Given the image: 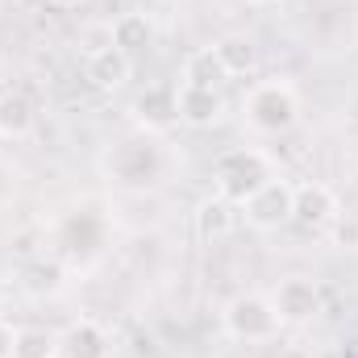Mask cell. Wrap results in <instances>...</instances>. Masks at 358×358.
Segmentation results:
<instances>
[{
	"mask_svg": "<svg viewBox=\"0 0 358 358\" xmlns=\"http://www.w3.org/2000/svg\"><path fill=\"white\" fill-rule=\"evenodd\" d=\"M275 179V167H271V159L263 150H250V146H242V150H225L221 159H217V167H213V192L221 196V200H229V204H246L263 183Z\"/></svg>",
	"mask_w": 358,
	"mask_h": 358,
	"instance_id": "cell-1",
	"label": "cell"
},
{
	"mask_svg": "<svg viewBox=\"0 0 358 358\" xmlns=\"http://www.w3.org/2000/svg\"><path fill=\"white\" fill-rule=\"evenodd\" d=\"M242 108H246V125L255 134H267V138H279V134L296 129V121H300V96L287 80L255 84L250 96L242 100Z\"/></svg>",
	"mask_w": 358,
	"mask_h": 358,
	"instance_id": "cell-2",
	"label": "cell"
},
{
	"mask_svg": "<svg viewBox=\"0 0 358 358\" xmlns=\"http://www.w3.org/2000/svg\"><path fill=\"white\" fill-rule=\"evenodd\" d=\"M283 329L271 296H259V292H246V296H234L225 304V334L234 342H246V346H259V342H275Z\"/></svg>",
	"mask_w": 358,
	"mask_h": 358,
	"instance_id": "cell-3",
	"label": "cell"
},
{
	"mask_svg": "<svg viewBox=\"0 0 358 358\" xmlns=\"http://www.w3.org/2000/svg\"><path fill=\"white\" fill-rule=\"evenodd\" d=\"M163 150L150 142V138H129V142H121L117 150H113V159H108V171L117 183H125V187H155L159 179H163Z\"/></svg>",
	"mask_w": 358,
	"mask_h": 358,
	"instance_id": "cell-4",
	"label": "cell"
},
{
	"mask_svg": "<svg viewBox=\"0 0 358 358\" xmlns=\"http://www.w3.org/2000/svg\"><path fill=\"white\" fill-rule=\"evenodd\" d=\"M271 304H275V313H279L283 325H308V321L321 317L325 296H321V283H317V279H308V275H287V279H279V287L271 292Z\"/></svg>",
	"mask_w": 358,
	"mask_h": 358,
	"instance_id": "cell-5",
	"label": "cell"
},
{
	"mask_svg": "<svg viewBox=\"0 0 358 358\" xmlns=\"http://www.w3.org/2000/svg\"><path fill=\"white\" fill-rule=\"evenodd\" d=\"M292 204H296V187L287 183V179H271L263 183L242 208H246V225L250 229H259V234H275V229H283V225H292Z\"/></svg>",
	"mask_w": 358,
	"mask_h": 358,
	"instance_id": "cell-6",
	"label": "cell"
},
{
	"mask_svg": "<svg viewBox=\"0 0 358 358\" xmlns=\"http://www.w3.org/2000/svg\"><path fill=\"white\" fill-rule=\"evenodd\" d=\"M338 217H342V204H338V192L329 183L308 179V183L296 187V204H292V221L296 225H304V229H329V225H338Z\"/></svg>",
	"mask_w": 358,
	"mask_h": 358,
	"instance_id": "cell-7",
	"label": "cell"
},
{
	"mask_svg": "<svg viewBox=\"0 0 358 358\" xmlns=\"http://www.w3.org/2000/svg\"><path fill=\"white\" fill-rule=\"evenodd\" d=\"M176 104H179V121L192 125V129H208V125H221L225 113H229V100L221 88H192V84H179L176 88Z\"/></svg>",
	"mask_w": 358,
	"mask_h": 358,
	"instance_id": "cell-8",
	"label": "cell"
},
{
	"mask_svg": "<svg viewBox=\"0 0 358 358\" xmlns=\"http://www.w3.org/2000/svg\"><path fill=\"white\" fill-rule=\"evenodd\" d=\"M129 113H134V121L146 129V134H163V129H171L179 121V104H176V88H163V84H150L146 92H138L134 96V104H129Z\"/></svg>",
	"mask_w": 358,
	"mask_h": 358,
	"instance_id": "cell-9",
	"label": "cell"
},
{
	"mask_svg": "<svg viewBox=\"0 0 358 358\" xmlns=\"http://www.w3.org/2000/svg\"><path fill=\"white\" fill-rule=\"evenodd\" d=\"M113 355V338L104 334L100 321H71L63 334H59V358H108Z\"/></svg>",
	"mask_w": 358,
	"mask_h": 358,
	"instance_id": "cell-10",
	"label": "cell"
},
{
	"mask_svg": "<svg viewBox=\"0 0 358 358\" xmlns=\"http://www.w3.org/2000/svg\"><path fill=\"white\" fill-rule=\"evenodd\" d=\"M84 76H88V80H92L100 92H117L125 80H129V76H134V59H129L125 50H117L113 42H104V46H92Z\"/></svg>",
	"mask_w": 358,
	"mask_h": 358,
	"instance_id": "cell-11",
	"label": "cell"
},
{
	"mask_svg": "<svg viewBox=\"0 0 358 358\" xmlns=\"http://www.w3.org/2000/svg\"><path fill=\"white\" fill-rule=\"evenodd\" d=\"M38 125V108L25 92H0V138H29Z\"/></svg>",
	"mask_w": 358,
	"mask_h": 358,
	"instance_id": "cell-12",
	"label": "cell"
},
{
	"mask_svg": "<svg viewBox=\"0 0 358 358\" xmlns=\"http://www.w3.org/2000/svg\"><path fill=\"white\" fill-rule=\"evenodd\" d=\"M108 42L134 59V55L150 50V42H155V25H150L146 13H121V17L113 21V38H108Z\"/></svg>",
	"mask_w": 358,
	"mask_h": 358,
	"instance_id": "cell-13",
	"label": "cell"
},
{
	"mask_svg": "<svg viewBox=\"0 0 358 358\" xmlns=\"http://www.w3.org/2000/svg\"><path fill=\"white\" fill-rule=\"evenodd\" d=\"M225 80H229V71H225V63L217 59L213 46L192 50L187 63H183V76H179V84H192V88H225Z\"/></svg>",
	"mask_w": 358,
	"mask_h": 358,
	"instance_id": "cell-14",
	"label": "cell"
},
{
	"mask_svg": "<svg viewBox=\"0 0 358 358\" xmlns=\"http://www.w3.org/2000/svg\"><path fill=\"white\" fill-rule=\"evenodd\" d=\"M238 204H229V200H221L217 192L208 196V200H200L196 204V234L204 238V242H217V238H225L229 229H234V221H238V213H234Z\"/></svg>",
	"mask_w": 358,
	"mask_h": 358,
	"instance_id": "cell-15",
	"label": "cell"
},
{
	"mask_svg": "<svg viewBox=\"0 0 358 358\" xmlns=\"http://www.w3.org/2000/svg\"><path fill=\"white\" fill-rule=\"evenodd\" d=\"M213 50H217V59L225 63L229 80H234V76H250V71L259 67V46H255V38H246V34H229V38L213 42Z\"/></svg>",
	"mask_w": 358,
	"mask_h": 358,
	"instance_id": "cell-16",
	"label": "cell"
},
{
	"mask_svg": "<svg viewBox=\"0 0 358 358\" xmlns=\"http://www.w3.org/2000/svg\"><path fill=\"white\" fill-rule=\"evenodd\" d=\"M17 358H59V334H50V329H17Z\"/></svg>",
	"mask_w": 358,
	"mask_h": 358,
	"instance_id": "cell-17",
	"label": "cell"
},
{
	"mask_svg": "<svg viewBox=\"0 0 358 358\" xmlns=\"http://www.w3.org/2000/svg\"><path fill=\"white\" fill-rule=\"evenodd\" d=\"M0 358H17V325L0 321Z\"/></svg>",
	"mask_w": 358,
	"mask_h": 358,
	"instance_id": "cell-18",
	"label": "cell"
},
{
	"mask_svg": "<svg viewBox=\"0 0 358 358\" xmlns=\"http://www.w3.org/2000/svg\"><path fill=\"white\" fill-rule=\"evenodd\" d=\"M50 4H59V8H80L84 0H50Z\"/></svg>",
	"mask_w": 358,
	"mask_h": 358,
	"instance_id": "cell-19",
	"label": "cell"
},
{
	"mask_svg": "<svg viewBox=\"0 0 358 358\" xmlns=\"http://www.w3.org/2000/svg\"><path fill=\"white\" fill-rule=\"evenodd\" d=\"M250 8H271V4H279V0H246Z\"/></svg>",
	"mask_w": 358,
	"mask_h": 358,
	"instance_id": "cell-20",
	"label": "cell"
},
{
	"mask_svg": "<svg viewBox=\"0 0 358 358\" xmlns=\"http://www.w3.org/2000/svg\"><path fill=\"white\" fill-rule=\"evenodd\" d=\"M155 4H176V0H155Z\"/></svg>",
	"mask_w": 358,
	"mask_h": 358,
	"instance_id": "cell-21",
	"label": "cell"
}]
</instances>
